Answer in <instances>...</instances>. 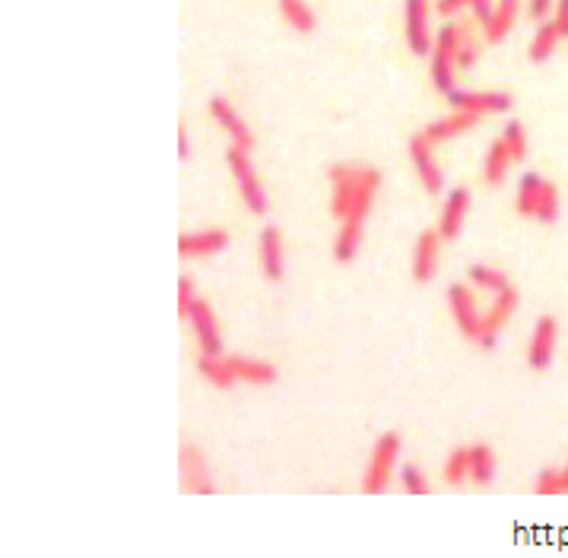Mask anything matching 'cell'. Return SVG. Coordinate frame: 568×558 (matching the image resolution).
Listing matches in <instances>:
<instances>
[{
  "instance_id": "obj_1",
  "label": "cell",
  "mask_w": 568,
  "mask_h": 558,
  "mask_svg": "<svg viewBox=\"0 0 568 558\" xmlns=\"http://www.w3.org/2000/svg\"><path fill=\"white\" fill-rule=\"evenodd\" d=\"M381 188V172L372 169V165H362V188L350 207V216L340 222V232L334 241V257L340 264H350L356 257L359 245H362V229H365V219H369L372 207H375V194Z\"/></svg>"
},
{
  "instance_id": "obj_2",
  "label": "cell",
  "mask_w": 568,
  "mask_h": 558,
  "mask_svg": "<svg viewBox=\"0 0 568 558\" xmlns=\"http://www.w3.org/2000/svg\"><path fill=\"white\" fill-rule=\"evenodd\" d=\"M457 48H461V26L457 20H445V26H438L435 32V48L429 54V70H432V86L448 96L457 80Z\"/></svg>"
},
{
  "instance_id": "obj_3",
  "label": "cell",
  "mask_w": 568,
  "mask_h": 558,
  "mask_svg": "<svg viewBox=\"0 0 568 558\" xmlns=\"http://www.w3.org/2000/svg\"><path fill=\"white\" fill-rule=\"evenodd\" d=\"M397 460H400V435L397 432H384L375 441L369 463H365L362 492L365 495H381L384 489H388V482L394 479V470H397Z\"/></svg>"
},
{
  "instance_id": "obj_4",
  "label": "cell",
  "mask_w": 568,
  "mask_h": 558,
  "mask_svg": "<svg viewBox=\"0 0 568 558\" xmlns=\"http://www.w3.org/2000/svg\"><path fill=\"white\" fill-rule=\"evenodd\" d=\"M226 162H229V172H232V178H235V188H238V194H242V203L248 207V213L264 216V213H267V191H264V181L258 178V172H254L248 150L229 146V150H226Z\"/></svg>"
},
{
  "instance_id": "obj_5",
  "label": "cell",
  "mask_w": 568,
  "mask_h": 558,
  "mask_svg": "<svg viewBox=\"0 0 568 558\" xmlns=\"http://www.w3.org/2000/svg\"><path fill=\"white\" fill-rule=\"evenodd\" d=\"M403 35L416 58H426L435 48V32H432V4L429 0H403Z\"/></svg>"
},
{
  "instance_id": "obj_6",
  "label": "cell",
  "mask_w": 568,
  "mask_h": 558,
  "mask_svg": "<svg viewBox=\"0 0 568 558\" xmlns=\"http://www.w3.org/2000/svg\"><path fill=\"white\" fill-rule=\"evenodd\" d=\"M448 308H451V318L457 324V330L464 333L467 340H480L483 337V330H486V314L476 308V295L470 286L464 283H457L448 289Z\"/></svg>"
},
{
  "instance_id": "obj_7",
  "label": "cell",
  "mask_w": 568,
  "mask_h": 558,
  "mask_svg": "<svg viewBox=\"0 0 568 558\" xmlns=\"http://www.w3.org/2000/svg\"><path fill=\"white\" fill-rule=\"evenodd\" d=\"M327 178H331V216L334 219H346L350 216V207L353 200L362 188V165H350V162H334L331 169H327Z\"/></svg>"
},
{
  "instance_id": "obj_8",
  "label": "cell",
  "mask_w": 568,
  "mask_h": 558,
  "mask_svg": "<svg viewBox=\"0 0 568 558\" xmlns=\"http://www.w3.org/2000/svg\"><path fill=\"white\" fill-rule=\"evenodd\" d=\"M454 111H467L473 118H486V115H505L511 111V96L508 92H496V89H451L448 96Z\"/></svg>"
},
{
  "instance_id": "obj_9",
  "label": "cell",
  "mask_w": 568,
  "mask_h": 558,
  "mask_svg": "<svg viewBox=\"0 0 568 558\" xmlns=\"http://www.w3.org/2000/svg\"><path fill=\"white\" fill-rule=\"evenodd\" d=\"M556 343H559V324H556L553 314H543V318L534 324V333H530L527 365L534 368V371H546L549 365H553Z\"/></svg>"
},
{
  "instance_id": "obj_10",
  "label": "cell",
  "mask_w": 568,
  "mask_h": 558,
  "mask_svg": "<svg viewBox=\"0 0 568 558\" xmlns=\"http://www.w3.org/2000/svg\"><path fill=\"white\" fill-rule=\"evenodd\" d=\"M178 454H181L178 463H181V482H185V489L194 495H213L216 486H213V473L207 467L204 451H200L197 444H181Z\"/></svg>"
},
{
  "instance_id": "obj_11",
  "label": "cell",
  "mask_w": 568,
  "mask_h": 558,
  "mask_svg": "<svg viewBox=\"0 0 568 558\" xmlns=\"http://www.w3.org/2000/svg\"><path fill=\"white\" fill-rule=\"evenodd\" d=\"M188 321H191V330H194V337H197L200 352H204V356H219V352H223V333H219L216 311L204 299H197L191 305Z\"/></svg>"
},
{
  "instance_id": "obj_12",
  "label": "cell",
  "mask_w": 568,
  "mask_h": 558,
  "mask_svg": "<svg viewBox=\"0 0 568 558\" xmlns=\"http://www.w3.org/2000/svg\"><path fill=\"white\" fill-rule=\"evenodd\" d=\"M410 159H413V169H416L419 181H423L426 194H442L445 191V172H442V165L435 162L432 143L423 134H416L410 140Z\"/></svg>"
},
{
  "instance_id": "obj_13",
  "label": "cell",
  "mask_w": 568,
  "mask_h": 558,
  "mask_svg": "<svg viewBox=\"0 0 568 558\" xmlns=\"http://www.w3.org/2000/svg\"><path fill=\"white\" fill-rule=\"evenodd\" d=\"M210 118L226 130L232 146H238V150H248L251 153V146H254V137H251V130L245 124V118L238 115L235 105L226 99V96H213L210 99Z\"/></svg>"
},
{
  "instance_id": "obj_14",
  "label": "cell",
  "mask_w": 568,
  "mask_h": 558,
  "mask_svg": "<svg viewBox=\"0 0 568 558\" xmlns=\"http://www.w3.org/2000/svg\"><path fill=\"white\" fill-rule=\"evenodd\" d=\"M438 257H442V232L426 229L413 245V279L416 283H429L438 270Z\"/></svg>"
},
{
  "instance_id": "obj_15",
  "label": "cell",
  "mask_w": 568,
  "mask_h": 558,
  "mask_svg": "<svg viewBox=\"0 0 568 558\" xmlns=\"http://www.w3.org/2000/svg\"><path fill=\"white\" fill-rule=\"evenodd\" d=\"M258 254H261V270L270 283H280L283 273H286V245H283V235L280 229H261V238H258Z\"/></svg>"
},
{
  "instance_id": "obj_16",
  "label": "cell",
  "mask_w": 568,
  "mask_h": 558,
  "mask_svg": "<svg viewBox=\"0 0 568 558\" xmlns=\"http://www.w3.org/2000/svg\"><path fill=\"white\" fill-rule=\"evenodd\" d=\"M518 16H521V0H496V10H492V16L480 26L486 45H502L511 35V29H515Z\"/></svg>"
},
{
  "instance_id": "obj_17",
  "label": "cell",
  "mask_w": 568,
  "mask_h": 558,
  "mask_svg": "<svg viewBox=\"0 0 568 558\" xmlns=\"http://www.w3.org/2000/svg\"><path fill=\"white\" fill-rule=\"evenodd\" d=\"M229 245L226 229H204V232H185L178 238L181 257H213Z\"/></svg>"
},
{
  "instance_id": "obj_18",
  "label": "cell",
  "mask_w": 568,
  "mask_h": 558,
  "mask_svg": "<svg viewBox=\"0 0 568 558\" xmlns=\"http://www.w3.org/2000/svg\"><path fill=\"white\" fill-rule=\"evenodd\" d=\"M470 213V191L467 188H454L448 197H445V207H442V216H438V232L442 238H457L464 229V219Z\"/></svg>"
},
{
  "instance_id": "obj_19",
  "label": "cell",
  "mask_w": 568,
  "mask_h": 558,
  "mask_svg": "<svg viewBox=\"0 0 568 558\" xmlns=\"http://www.w3.org/2000/svg\"><path fill=\"white\" fill-rule=\"evenodd\" d=\"M476 121H480V118L467 115V111H451V115L426 124V127H423V137H426L429 143H445V140H454V137L467 134L470 127H476Z\"/></svg>"
},
{
  "instance_id": "obj_20",
  "label": "cell",
  "mask_w": 568,
  "mask_h": 558,
  "mask_svg": "<svg viewBox=\"0 0 568 558\" xmlns=\"http://www.w3.org/2000/svg\"><path fill=\"white\" fill-rule=\"evenodd\" d=\"M565 39L562 29L556 26V20L549 16V20H540L537 32H534V39H530V48H527V58L534 61V64H546L549 58L556 54L559 42Z\"/></svg>"
},
{
  "instance_id": "obj_21",
  "label": "cell",
  "mask_w": 568,
  "mask_h": 558,
  "mask_svg": "<svg viewBox=\"0 0 568 558\" xmlns=\"http://www.w3.org/2000/svg\"><path fill=\"white\" fill-rule=\"evenodd\" d=\"M229 365L235 371L238 381L254 384V387H267L277 381V368L264 359H251V356H229Z\"/></svg>"
},
{
  "instance_id": "obj_22",
  "label": "cell",
  "mask_w": 568,
  "mask_h": 558,
  "mask_svg": "<svg viewBox=\"0 0 568 558\" xmlns=\"http://www.w3.org/2000/svg\"><path fill=\"white\" fill-rule=\"evenodd\" d=\"M280 16L286 20L289 29H296L299 35H311L318 29V13L311 10L308 0H277Z\"/></svg>"
},
{
  "instance_id": "obj_23",
  "label": "cell",
  "mask_w": 568,
  "mask_h": 558,
  "mask_svg": "<svg viewBox=\"0 0 568 558\" xmlns=\"http://www.w3.org/2000/svg\"><path fill=\"white\" fill-rule=\"evenodd\" d=\"M518 292L515 289H502V292H496L492 295V305L486 308V330H492V333H502V327L511 321V314L518 311ZM483 330V333H486Z\"/></svg>"
},
{
  "instance_id": "obj_24",
  "label": "cell",
  "mask_w": 568,
  "mask_h": 558,
  "mask_svg": "<svg viewBox=\"0 0 568 558\" xmlns=\"http://www.w3.org/2000/svg\"><path fill=\"white\" fill-rule=\"evenodd\" d=\"M496 467H499V457L492 451V444H473L470 448V479L476 486H489L496 479Z\"/></svg>"
},
{
  "instance_id": "obj_25",
  "label": "cell",
  "mask_w": 568,
  "mask_h": 558,
  "mask_svg": "<svg viewBox=\"0 0 568 558\" xmlns=\"http://www.w3.org/2000/svg\"><path fill=\"white\" fill-rule=\"evenodd\" d=\"M197 371H200V375H204L213 387L229 390V387L238 384L235 371H232V365H229V356H223V352H219V356H200V359H197Z\"/></svg>"
},
{
  "instance_id": "obj_26",
  "label": "cell",
  "mask_w": 568,
  "mask_h": 558,
  "mask_svg": "<svg viewBox=\"0 0 568 558\" xmlns=\"http://www.w3.org/2000/svg\"><path fill=\"white\" fill-rule=\"evenodd\" d=\"M511 165H515V159H511L505 140H502V137L492 140V143H489V153H486V165H483L486 181H489V184H502Z\"/></svg>"
},
{
  "instance_id": "obj_27",
  "label": "cell",
  "mask_w": 568,
  "mask_h": 558,
  "mask_svg": "<svg viewBox=\"0 0 568 558\" xmlns=\"http://www.w3.org/2000/svg\"><path fill=\"white\" fill-rule=\"evenodd\" d=\"M540 191H543V178L537 172H527L518 181V194H515V210L527 219L537 216V203H540Z\"/></svg>"
},
{
  "instance_id": "obj_28",
  "label": "cell",
  "mask_w": 568,
  "mask_h": 558,
  "mask_svg": "<svg viewBox=\"0 0 568 558\" xmlns=\"http://www.w3.org/2000/svg\"><path fill=\"white\" fill-rule=\"evenodd\" d=\"M457 26H461V48H457V70L467 73L476 67V61H480V39H476V32H473V23L467 20H457Z\"/></svg>"
},
{
  "instance_id": "obj_29",
  "label": "cell",
  "mask_w": 568,
  "mask_h": 558,
  "mask_svg": "<svg viewBox=\"0 0 568 558\" xmlns=\"http://www.w3.org/2000/svg\"><path fill=\"white\" fill-rule=\"evenodd\" d=\"M467 279L476 286V289H483V292H502V289H508V276L502 273V270H496V267H489V264H473L470 270H467Z\"/></svg>"
},
{
  "instance_id": "obj_30",
  "label": "cell",
  "mask_w": 568,
  "mask_h": 558,
  "mask_svg": "<svg viewBox=\"0 0 568 558\" xmlns=\"http://www.w3.org/2000/svg\"><path fill=\"white\" fill-rule=\"evenodd\" d=\"M470 479V448H454L451 457L445 460V482L461 486Z\"/></svg>"
},
{
  "instance_id": "obj_31",
  "label": "cell",
  "mask_w": 568,
  "mask_h": 558,
  "mask_svg": "<svg viewBox=\"0 0 568 558\" xmlns=\"http://www.w3.org/2000/svg\"><path fill=\"white\" fill-rule=\"evenodd\" d=\"M559 216V191L553 181H543V191H540V203H537V222H543V226H553Z\"/></svg>"
},
{
  "instance_id": "obj_32",
  "label": "cell",
  "mask_w": 568,
  "mask_h": 558,
  "mask_svg": "<svg viewBox=\"0 0 568 558\" xmlns=\"http://www.w3.org/2000/svg\"><path fill=\"white\" fill-rule=\"evenodd\" d=\"M502 140H505V146H508L511 159H515V162H524V159H527V130H524V124L508 121V124L502 127Z\"/></svg>"
},
{
  "instance_id": "obj_33",
  "label": "cell",
  "mask_w": 568,
  "mask_h": 558,
  "mask_svg": "<svg viewBox=\"0 0 568 558\" xmlns=\"http://www.w3.org/2000/svg\"><path fill=\"white\" fill-rule=\"evenodd\" d=\"M400 486H403V492H410V495H429V482H426V476H423V470L419 467H400Z\"/></svg>"
},
{
  "instance_id": "obj_34",
  "label": "cell",
  "mask_w": 568,
  "mask_h": 558,
  "mask_svg": "<svg viewBox=\"0 0 568 558\" xmlns=\"http://www.w3.org/2000/svg\"><path fill=\"white\" fill-rule=\"evenodd\" d=\"M194 302H197L194 279H191V276H181V279H178V314H181V318H188Z\"/></svg>"
},
{
  "instance_id": "obj_35",
  "label": "cell",
  "mask_w": 568,
  "mask_h": 558,
  "mask_svg": "<svg viewBox=\"0 0 568 558\" xmlns=\"http://www.w3.org/2000/svg\"><path fill=\"white\" fill-rule=\"evenodd\" d=\"M537 495H562V473L559 470H543L537 476Z\"/></svg>"
},
{
  "instance_id": "obj_36",
  "label": "cell",
  "mask_w": 568,
  "mask_h": 558,
  "mask_svg": "<svg viewBox=\"0 0 568 558\" xmlns=\"http://www.w3.org/2000/svg\"><path fill=\"white\" fill-rule=\"evenodd\" d=\"M435 10L442 20H457L464 10H470V0H435Z\"/></svg>"
},
{
  "instance_id": "obj_37",
  "label": "cell",
  "mask_w": 568,
  "mask_h": 558,
  "mask_svg": "<svg viewBox=\"0 0 568 558\" xmlns=\"http://www.w3.org/2000/svg\"><path fill=\"white\" fill-rule=\"evenodd\" d=\"M492 10H496V0H470V16L476 23H486L489 16H492Z\"/></svg>"
},
{
  "instance_id": "obj_38",
  "label": "cell",
  "mask_w": 568,
  "mask_h": 558,
  "mask_svg": "<svg viewBox=\"0 0 568 558\" xmlns=\"http://www.w3.org/2000/svg\"><path fill=\"white\" fill-rule=\"evenodd\" d=\"M556 0H527V13L534 16V20H546L549 10H553Z\"/></svg>"
},
{
  "instance_id": "obj_39",
  "label": "cell",
  "mask_w": 568,
  "mask_h": 558,
  "mask_svg": "<svg viewBox=\"0 0 568 558\" xmlns=\"http://www.w3.org/2000/svg\"><path fill=\"white\" fill-rule=\"evenodd\" d=\"M553 20H556V26L562 29L565 39H568V0H556V7H553Z\"/></svg>"
},
{
  "instance_id": "obj_40",
  "label": "cell",
  "mask_w": 568,
  "mask_h": 558,
  "mask_svg": "<svg viewBox=\"0 0 568 558\" xmlns=\"http://www.w3.org/2000/svg\"><path fill=\"white\" fill-rule=\"evenodd\" d=\"M178 156L181 159L191 156V140H188V130L185 127H178Z\"/></svg>"
},
{
  "instance_id": "obj_41",
  "label": "cell",
  "mask_w": 568,
  "mask_h": 558,
  "mask_svg": "<svg viewBox=\"0 0 568 558\" xmlns=\"http://www.w3.org/2000/svg\"><path fill=\"white\" fill-rule=\"evenodd\" d=\"M496 337H499V333H492V330H486V333H483V337H480V340H476V346H480V349H492V346H496Z\"/></svg>"
},
{
  "instance_id": "obj_42",
  "label": "cell",
  "mask_w": 568,
  "mask_h": 558,
  "mask_svg": "<svg viewBox=\"0 0 568 558\" xmlns=\"http://www.w3.org/2000/svg\"><path fill=\"white\" fill-rule=\"evenodd\" d=\"M559 473H562V495H568V460H565V467Z\"/></svg>"
}]
</instances>
